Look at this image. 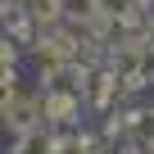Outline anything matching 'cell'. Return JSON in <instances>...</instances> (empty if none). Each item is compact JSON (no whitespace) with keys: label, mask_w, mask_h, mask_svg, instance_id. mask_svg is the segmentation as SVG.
<instances>
[{"label":"cell","mask_w":154,"mask_h":154,"mask_svg":"<svg viewBox=\"0 0 154 154\" xmlns=\"http://www.w3.org/2000/svg\"><path fill=\"white\" fill-rule=\"evenodd\" d=\"M122 154H154V149H145V145H127Z\"/></svg>","instance_id":"obj_4"},{"label":"cell","mask_w":154,"mask_h":154,"mask_svg":"<svg viewBox=\"0 0 154 154\" xmlns=\"http://www.w3.org/2000/svg\"><path fill=\"white\" fill-rule=\"evenodd\" d=\"M18 154H54V149H50V140H41V136H23Z\"/></svg>","instance_id":"obj_3"},{"label":"cell","mask_w":154,"mask_h":154,"mask_svg":"<svg viewBox=\"0 0 154 154\" xmlns=\"http://www.w3.org/2000/svg\"><path fill=\"white\" fill-rule=\"evenodd\" d=\"M72 109H77V95H72V91H50V95H45V118L68 122V118H72Z\"/></svg>","instance_id":"obj_1"},{"label":"cell","mask_w":154,"mask_h":154,"mask_svg":"<svg viewBox=\"0 0 154 154\" xmlns=\"http://www.w3.org/2000/svg\"><path fill=\"white\" fill-rule=\"evenodd\" d=\"M95 9H100V0H63V14H68L72 23H91Z\"/></svg>","instance_id":"obj_2"}]
</instances>
